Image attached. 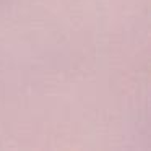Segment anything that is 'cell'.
<instances>
[]
</instances>
